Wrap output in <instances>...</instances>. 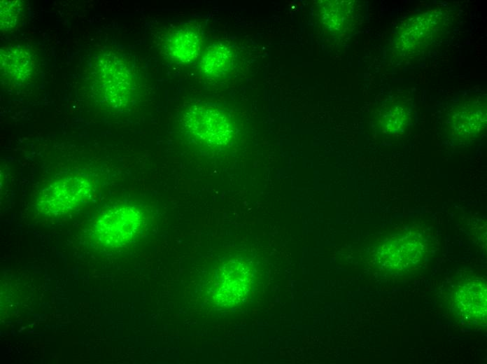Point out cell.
<instances>
[{
  "instance_id": "obj_1",
  "label": "cell",
  "mask_w": 487,
  "mask_h": 364,
  "mask_svg": "<svg viewBox=\"0 0 487 364\" xmlns=\"http://www.w3.org/2000/svg\"><path fill=\"white\" fill-rule=\"evenodd\" d=\"M454 24L455 13L449 8L437 7L414 14L395 31L393 58L403 64L421 59L443 42Z\"/></svg>"
},
{
  "instance_id": "obj_12",
  "label": "cell",
  "mask_w": 487,
  "mask_h": 364,
  "mask_svg": "<svg viewBox=\"0 0 487 364\" xmlns=\"http://www.w3.org/2000/svg\"><path fill=\"white\" fill-rule=\"evenodd\" d=\"M22 3L19 1H1V29L7 31L13 28L20 19Z\"/></svg>"
},
{
  "instance_id": "obj_9",
  "label": "cell",
  "mask_w": 487,
  "mask_h": 364,
  "mask_svg": "<svg viewBox=\"0 0 487 364\" xmlns=\"http://www.w3.org/2000/svg\"><path fill=\"white\" fill-rule=\"evenodd\" d=\"M33 66L31 56L24 50L15 47L1 50V69L10 79L17 82L26 80L31 74Z\"/></svg>"
},
{
  "instance_id": "obj_6",
  "label": "cell",
  "mask_w": 487,
  "mask_h": 364,
  "mask_svg": "<svg viewBox=\"0 0 487 364\" xmlns=\"http://www.w3.org/2000/svg\"><path fill=\"white\" fill-rule=\"evenodd\" d=\"M253 273L244 262L230 260L218 270L213 281V297L223 307L241 304L249 295Z\"/></svg>"
},
{
  "instance_id": "obj_10",
  "label": "cell",
  "mask_w": 487,
  "mask_h": 364,
  "mask_svg": "<svg viewBox=\"0 0 487 364\" xmlns=\"http://www.w3.org/2000/svg\"><path fill=\"white\" fill-rule=\"evenodd\" d=\"M233 61L230 49L223 44H213L206 49L199 62L202 73L209 77H220L230 69Z\"/></svg>"
},
{
  "instance_id": "obj_5",
  "label": "cell",
  "mask_w": 487,
  "mask_h": 364,
  "mask_svg": "<svg viewBox=\"0 0 487 364\" xmlns=\"http://www.w3.org/2000/svg\"><path fill=\"white\" fill-rule=\"evenodd\" d=\"M447 128L453 138L469 142L479 138L486 125V102L483 94L472 92L462 97L447 115Z\"/></svg>"
},
{
  "instance_id": "obj_3",
  "label": "cell",
  "mask_w": 487,
  "mask_h": 364,
  "mask_svg": "<svg viewBox=\"0 0 487 364\" xmlns=\"http://www.w3.org/2000/svg\"><path fill=\"white\" fill-rule=\"evenodd\" d=\"M93 191L89 178L74 174L58 179L45 188L36 200L42 214L55 216L66 214L87 202Z\"/></svg>"
},
{
  "instance_id": "obj_2",
  "label": "cell",
  "mask_w": 487,
  "mask_h": 364,
  "mask_svg": "<svg viewBox=\"0 0 487 364\" xmlns=\"http://www.w3.org/2000/svg\"><path fill=\"white\" fill-rule=\"evenodd\" d=\"M181 122L188 136L206 148L225 146L234 135L233 125L225 113L211 105L190 106L184 112Z\"/></svg>"
},
{
  "instance_id": "obj_11",
  "label": "cell",
  "mask_w": 487,
  "mask_h": 364,
  "mask_svg": "<svg viewBox=\"0 0 487 364\" xmlns=\"http://www.w3.org/2000/svg\"><path fill=\"white\" fill-rule=\"evenodd\" d=\"M381 127L389 135L403 133L411 121L410 108L404 102L389 100L381 117Z\"/></svg>"
},
{
  "instance_id": "obj_8",
  "label": "cell",
  "mask_w": 487,
  "mask_h": 364,
  "mask_svg": "<svg viewBox=\"0 0 487 364\" xmlns=\"http://www.w3.org/2000/svg\"><path fill=\"white\" fill-rule=\"evenodd\" d=\"M203 46L200 32L192 27H185L174 32L165 46L167 55L178 63H188L197 58Z\"/></svg>"
},
{
  "instance_id": "obj_7",
  "label": "cell",
  "mask_w": 487,
  "mask_h": 364,
  "mask_svg": "<svg viewBox=\"0 0 487 364\" xmlns=\"http://www.w3.org/2000/svg\"><path fill=\"white\" fill-rule=\"evenodd\" d=\"M453 300L457 312L472 322L485 323L486 320V287L474 280L458 287Z\"/></svg>"
},
{
  "instance_id": "obj_4",
  "label": "cell",
  "mask_w": 487,
  "mask_h": 364,
  "mask_svg": "<svg viewBox=\"0 0 487 364\" xmlns=\"http://www.w3.org/2000/svg\"><path fill=\"white\" fill-rule=\"evenodd\" d=\"M143 223V214L137 207H113L101 214L95 221L94 237L103 246L122 247L139 235Z\"/></svg>"
}]
</instances>
